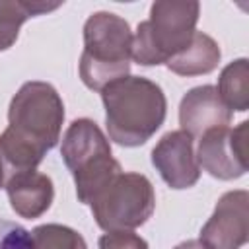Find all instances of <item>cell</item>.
<instances>
[{"label": "cell", "mask_w": 249, "mask_h": 249, "mask_svg": "<svg viewBox=\"0 0 249 249\" xmlns=\"http://www.w3.org/2000/svg\"><path fill=\"white\" fill-rule=\"evenodd\" d=\"M99 93L105 107L107 134L121 146L146 144L165 121V93L148 78L124 76L105 86Z\"/></svg>", "instance_id": "2"}, {"label": "cell", "mask_w": 249, "mask_h": 249, "mask_svg": "<svg viewBox=\"0 0 249 249\" xmlns=\"http://www.w3.org/2000/svg\"><path fill=\"white\" fill-rule=\"evenodd\" d=\"M60 2L49 4L39 0H0V51L10 49L18 35L19 27L33 16L56 10Z\"/></svg>", "instance_id": "13"}, {"label": "cell", "mask_w": 249, "mask_h": 249, "mask_svg": "<svg viewBox=\"0 0 249 249\" xmlns=\"http://www.w3.org/2000/svg\"><path fill=\"white\" fill-rule=\"evenodd\" d=\"M60 156L70 173H80L111 156V144L91 119H76L62 136Z\"/></svg>", "instance_id": "10"}, {"label": "cell", "mask_w": 249, "mask_h": 249, "mask_svg": "<svg viewBox=\"0 0 249 249\" xmlns=\"http://www.w3.org/2000/svg\"><path fill=\"white\" fill-rule=\"evenodd\" d=\"M33 249H88L84 237L62 224H43L31 231Z\"/></svg>", "instance_id": "15"}, {"label": "cell", "mask_w": 249, "mask_h": 249, "mask_svg": "<svg viewBox=\"0 0 249 249\" xmlns=\"http://www.w3.org/2000/svg\"><path fill=\"white\" fill-rule=\"evenodd\" d=\"M12 210L27 220L43 216L54 198V187L49 175L41 171H21L8 179L4 185Z\"/></svg>", "instance_id": "11"}, {"label": "cell", "mask_w": 249, "mask_h": 249, "mask_svg": "<svg viewBox=\"0 0 249 249\" xmlns=\"http://www.w3.org/2000/svg\"><path fill=\"white\" fill-rule=\"evenodd\" d=\"M231 111L224 105L214 86H196L189 89L179 105V124L193 138L220 126H228Z\"/></svg>", "instance_id": "9"}, {"label": "cell", "mask_w": 249, "mask_h": 249, "mask_svg": "<svg viewBox=\"0 0 249 249\" xmlns=\"http://www.w3.org/2000/svg\"><path fill=\"white\" fill-rule=\"evenodd\" d=\"M249 237V193L230 191L220 196L202 226L198 241L206 249H241Z\"/></svg>", "instance_id": "7"}, {"label": "cell", "mask_w": 249, "mask_h": 249, "mask_svg": "<svg viewBox=\"0 0 249 249\" xmlns=\"http://www.w3.org/2000/svg\"><path fill=\"white\" fill-rule=\"evenodd\" d=\"M220 56L222 53L218 43L210 35L202 31H195L189 45L183 51H179L175 56H171L165 62V66L179 76H200L216 70Z\"/></svg>", "instance_id": "12"}, {"label": "cell", "mask_w": 249, "mask_h": 249, "mask_svg": "<svg viewBox=\"0 0 249 249\" xmlns=\"http://www.w3.org/2000/svg\"><path fill=\"white\" fill-rule=\"evenodd\" d=\"M193 140L185 130H171L152 150V165L171 189H189L200 177Z\"/></svg>", "instance_id": "8"}, {"label": "cell", "mask_w": 249, "mask_h": 249, "mask_svg": "<svg viewBox=\"0 0 249 249\" xmlns=\"http://www.w3.org/2000/svg\"><path fill=\"white\" fill-rule=\"evenodd\" d=\"M173 249H206L198 239H187V241H183V243H179V245H175Z\"/></svg>", "instance_id": "18"}, {"label": "cell", "mask_w": 249, "mask_h": 249, "mask_svg": "<svg viewBox=\"0 0 249 249\" xmlns=\"http://www.w3.org/2000/svg\"><path fill=\"white\" fill-rule=\"evenodd\" d=\"M198 2L158 0L150 6V18L140 21L132 35V58L142 66L165 64L183 51L196 31Z\"/></svg>", "instance_id": "4"}, {"label": "cell", "mask_w": 249, "mask_h": 249, "mask_svg": "<svg viewBox=\"0 0 249 249\" xmlns=\"http://www.w3.org/2000/svg\"><path fill=\"white\" fill-rule=\"evenodd\" d=\"M89 208L95 224L105 231L134 230L154 214V187L142 173L121 171L93 196Z\"/></svg>", "instance_id": "5"}, {"label": "cell", "mask_w": 249, "mask_h": 249, "mask_svg": "<svg viewBox=\"0 0 249 249\" xmlns=\"http://www.w3.org/2000/svg\"><path fill=\"white\" fill-rule=\"evenodd\" d=\"M220 99L230 111H247L249 107V64L247 58H237L230 62L220 78L216 88Z\"/></svg>", "instance_id": "14"}, {"label": "cell", "mask_w": 249, "mask_h": 249, "mask_svg": "<svg viewBox=\"0 0 249 249\" xmlns=\"http://www.w3.org/2000/svg\"><path fill=\"white\" fill-rule=\"evenodd\" d=\"M132 31L126 19L111 12H95L84 23V51L80 78L101 91L115 80L128 76L132 58Z\"/></svg>", "instance_id": "3"}, {"label": "cell", "mask_w": 249, "mask_h": 249, "mask_svg": "<svg viewBox=\"0 0 249 249\" xmlns=\"http://www.w3.org/2000/svg\"><path fill=\"white\" fill-rule=\"evenodd\" d=\"M99 249H148V241L132 230L107 231L97 241Z\"/></svg>", "instance_id": "17"}, {"label": "cell", "mask_w": 249, "mask_h": 249, "mask_svg": "<svg viewBox=\"0 0 249 249\" xmlns=\"http://www.w3.org/2000/svg\"><path fill=\"white\" fill-rule=\"evenodd\" d=\"M247 134L249 123L243 121L235 128L220 126L204 132L198 142L196 161L216 179L231 181L247 171Z\"/></svg>", "instance_id": "6"}, {"label": "cell", "mask_w": 249, "mask_h": 249, "mask_svg": "<svg viewBox=\"0 0 249 249\" xmlns=\"http://www.w3.org/2000/svg\"><path fill=\"white\" fill-rule=\"evenodd\" d=\"M2 187H4V181H2V177H0V189H2Z\"/></svg>", "instance_id": "19"}, {"label": "cell", "mask_w": 249, "mask_h": 249, "mask_svg": "<svg viewBox=\"0 0 249 249\" xmlns=\"http://www.w3.org/2000/svg\"><path fill=\"white\" fill-rule=\"evenodd\" d=\"M64 103L47 82H25L10 101L8 128L0 134V177L35 169L60 140Z\"/></svg>", "instance_id": "1"}, {"label": "cell", "mask_w": 249, "mask_h": 249, "mask_svg": "<svg viewBox=\"0 0 249 249\" xmlns=\"http://www.w3.org/2000/svg\"><path fill=\"white\" fill-rule=\"evenodd\" d=\"M0 249H33L31 231L16 222L0 218Z\"/></svg>", "instance_id": "16"}]
</instances>
